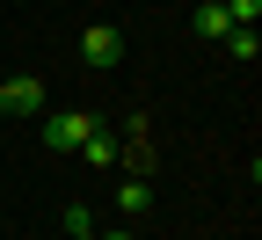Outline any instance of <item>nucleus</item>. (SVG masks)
Wrapping results in <instances>:
<instances>
[{"label": "nucleus", "instance_id": "nucleus-1", "mask_svg": "<svg viewBox=\"0 0 262 240\" xmlns=\"http://www.w3.org/2000/svg\"><path fill=\"white\" fill-rule=\"evenodd\" d=\"M88 131H95V117H88V110H44V117H37L44 153H80V146H88Z\"/></svg>", "mask_w": 262, "mask_h": 240}, {"label": "nucleus", "instance_id": "nucleus-2", "mask_svg": "<svg viewBox=\"0 0 262 240\" xmlns=\"http://www.w3.org/2000/svg\"><path fill=\"white\" fill-rule=\"evenodd\" d=\"M0 110H8V124H37L51 102H44V80H29V73H8L0 80Z\"/></svg>", "mask_w": 262, "mask_h": 240}, {"label": "nucleus", "instance_id": "nucleus-3", "mask_svg": "<svg viewBox=\"0 0 262 240\" xmlns=\"http://www.w3.org/2000/svg\"><path fill=\"white\" fill-rule=\"evenodd\" d=\"M80 66H124V29L117 22H88L80 29Z\"/></svg>", "mask_w": 262, "mask_h": 240}, {"label": "nucleus", "instance_id": "nucleus-4", "mask_svg": "<svg viewBox=\"0 0 262 240\" xmlns=\"http://www.w3.org/2000/svg\"><path fill=\"white\" fill-rule=\"evenodd\" d=\"M80 160H88V167H117V160H124V139H117L110 124H95L88 146H80Z\"/></svg>", "mask_w": 262, "mask_h": 240}, {"label": "nucleus", "instance_id": "nucleus-5", "mask_svg": "<svg viewBox=\"0 0 262 240\" xmlns=\"http://www.w3.org/2000/svg\"><path fill=\"white\" fill-rule=\"evenodd\" d=\"M117 211H124V219H146V211H153V182H146V175H124V182H117Z\"/></svg>", "mask_w": 262, "mask_h": 240}, {"label": "nucleus", "instance_id": "nucleus-6", "mask_svg": "<svg viewBox=\"0 0 262 240\" xmlns=\"http://www.w3.org/2000/svg\"><path fill=\"white\" fill-rule=\"evenodd\" d=\"M189 29H196V37H204V44H219V37H226V29H233V22H226V8H219V0H204V8L189 15Z\"/></svg>", "mask_w": 262, "mask_h": 240}, {"label": "nucleus", "instance_id": "nucleus-7", "mask_svg": "<svg viewBox=\"0 0 262 240\" xmlns=\"http://www.w3.org/2000/svg\"><path fill=\"white\" fill-rule=\"evenodd\" d=\"M219 44H226V58H233V66H255V58H262V44H255V29H226Z\"/></svg>", "mask_w": 262, "mask_h": 240}, {"label": "nucleus", "instance_id": "nucleus-8", "mask_svg": "<svg viewBox=\"0 0 262 240\" xmlns=\"http://www.w3.org/2000/svg\"><path fill=\"white\" fill-rule=\"evenodd\" d=\"M219 8H226L233 29H255V22H262V0H219Z\"/></svg>", "mask_w": 262, "mask_h": 240}, {"label": "nucleus", "instance_id": "nucleus-9", "mask_svg": "<svg viewBox=\"0 0 262 240\" xmlns=\"http://www.w3.org/2000/svg\"><path fill=\"white\" fill-rule=\"evenodd\" d=\"M95 240H131V226H117V233H95Z\"/></svg>", "mask_w": 262, "mask_h": 240}, {"label": "nucleus", "instance_id": "nucleus-10", "mask_svg": "<svg viewBox=\"0 0 262 240\" xmlns=\"http://www.w3.org/2000/svg\"><path fill=\"white\" fill-rule=\"evenodd\" d=\"M66 240H95V233H66Z\"/></svg>", "mask_w": 262, "mask_h": 240}, {"label": "nucleus", "instance_id": "nucleus-11", "mask_svg": "<svg viewBox=\"0 0 262 240\" xmlns=\"http://www.w3.org/2000/svg\"><path fill=\"white\" fill-rule=\"evenodd\" d=\"M0 124H8V110H0Z\"/></svg>", "mask_w": 262, "mask_h": 240}, {"label": "nucleus", "instance_id": "nucleus-12", "mask_svg": "<svg viewBox=\"0 0 262 240\" xmlns=\"http://www.w3.org/2000/svg\"><path fill=\"white\" fill-rule=\"evenodd\" d=\"M0 80H8V73H0Z\"/></svg>", "mask_w": 262, "mask_h": 240}]
</instances>
